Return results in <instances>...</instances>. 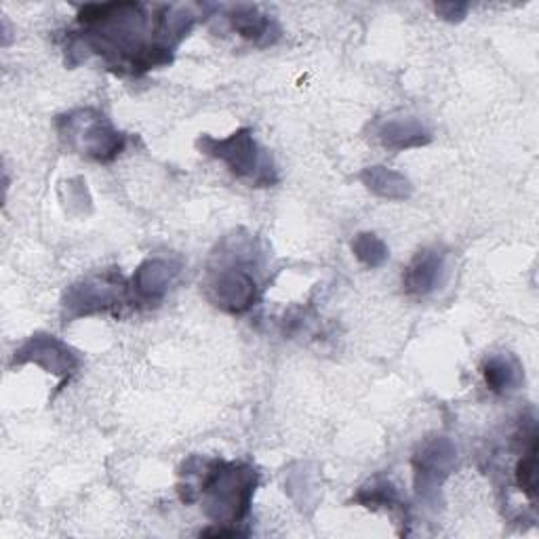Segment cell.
Returning a JSON list of instances; mask_svg holds the SVG:
<instances>
[{"label":"cell","instance_id":"52a82bcc","mask_svg":"<svg viewBox=\"0 0 539 539\" xmlns=\"http://www.w3.org/2000/svg\"><path fill=\"white\" fill-rule=\"evenodd\" d=\"M445 264V255L436 249H422L403 274L405 291L411 295H428L436 289Z\"/></svg>","mask_w":539,"mask_h":539},{"label":"cell","instance_id":"ac0fdd59","mask_svg":"<svg viewBox=\"0 0 539 539\" xmlns=\"http://www.w3.org/2000/svg\"><path fill=\"white\" fill-rule=\"evenodd\" d=\"M201 535H207V537H238V535H245L243 531L238 529H228V525H219L215 529H205Z\"/></svg>","mask_w":539,"mask_h":539},{"label":"cell","instance_id":"3957f363","mask_svg":"<svg viewBox=\"0 0 539 539\" xmlns=\"http://www.w3.org/2000/svg\"><path fill=\"white\" fill-rule=\"evenodd\" d=\"M455 455L457 451L447 438H432V441L419 447L413 457L415 487L419 495L428 497L430 493L438 491V487L443 485V481L453 470Z\"/></svg>","mask_w":539,"mask_h":539},{"label":"cell","instance_id":"9c48e42d","mask_svg":"<svg viewBox=\"0 0 539 539\" xmlns=\"http://www.w3.org/2000/svg\"><path fill=\"white\" fill-rule=\"evenodd\" d=\"M175 268L163 259H148L133 276V287L137 291V297L146 299V302H156L161 299L171 285Z\"/></svg>","mask_w":539,"mask_h":539},{"label":"cell","instance_id":"5b68a950","mask_svg":"<svg viewBox=\"0 0 539 539\" xmlns=\"http://www.w3.org/2000/svg\"><path fill=\"white\" fill-rule=\"evenodd\" d=\"M123 283L110 281V278H93V281L74 287L66 299V306L74 308V314H91L95 310H104L114 306L121 299Z\"/></svg>","mask_w":539,"mask_h":539},{"label":"cell","instance_id":"6da1fadb","mask_svg":"<svg viewBox=\"0 0 539 539\" xmlns=\"http://www.w3.org/2000/svg\"><path fill=\"white\" fill-rule=\"evenodd\" d=\"M257 472L245 464L209 462L203 476V495L207 516L215 525H234L249 514L257 489Z\"/></svg>","mask_w":539,"mask_h":539},{"label":"cell","instance_id":"5bb4252c","mask_svg":"<svg viewBox=\"0 0 539 539\" xmlns=\"http://www.w3.org/2000/svg\"><path fill=\"white\" fill-rule=\"evenodd\" d=\"M363 182L367 184L369 190L386 198H405L409 190V184L403 175L388 171L384 167H373L365 171Z\"/></svg>","mask_w":539,"mask_h":539},{"label":"cell","instance_id":"4fadbf2b","mask_svg":"<svg viewBox=\"0 0 539 539\" xmlns=\"http://www.w3.org/2000/svg\"><path fill=\"white\" fill-rule=\"evenodd\" d=\"M228 17L232 28L243 38H249V41H259L270 32V19L264 13H259L257 7H234Z\"/></svg>","mask_w":539,"mask_h":539},{"label":"cell","instance_id":"7c38bea8","mask_svg":"<svg viewBox=\"0 0 539 539\" xmlns=\"http://www.w3.org/2000/svg\"><path fill=\"white\" fill-rule=\"evenodd\" d=\"M514 481H516V487L521 489L535 504V499H537V432L535 430L527 436V443L523 445V455L514 468Z\"/></svg>","mask_w":539,"mask_h":539},{"label":"cell","instance_id":"ba28073f","mask_svg":"<svg viewBox=\"0 0 539 539\" xmlns=\"http://www.w3.org/2000/svg\"><path fill=\"white\" fill-rule=\"evenodd\" d=\"M19 354H34L32 358L38 363L47 367L51 373L57 375H70L78 367V356L64 346L62 342H57L53 337H34L32 342L19 352Z\"/></svg>","mask_w":539,"mask_h":539},{"label":"cell","instance_id":"8992f818","mask_svg":"<svg viewBox=\"0 0 539 539\" xmlns=\"http://www.w3.org/2000/svg\"><path fill=\"white\" fill-rule=\"evenodd\" d=\"M85 125V118H81ZM81 133L83 139V150L93 156L95 161H112L116 154H121L125 146V137L121 133H116L104 116H97L95 121L87 123L83 129H76L70 125L68 135Z\"/></svg>","mask_w":539,"mask_h":539},{"label":"cell","instance_id":"30bf717a","mask_svg":"<svg viewBox=\"0 0 539 539\" xmlns=\"http://www.w3.org/2000/svg\"><path fill=\"white\" fill-rule=\"evenodd\" d=\"M483 377H485V384L491 392L508 394V392L516 390L518 384H521L523 373H521V367H518L512 358L497 354V356H491L485 361Z\"/></svg>","mask_w":539,"mask_h":539},{"label":"cell","instance_id":"e0dca14e","mask_svg":"<svg viewBox=\"0 0 539 539\" xmlns=\"http://www.w3.org/2000/svg\"><path fill=\"white\" fill-rule=\"evenodd\" d=\"M434 9H436V13L441 15V17L449 19V22H455V19H462L468 13V5H453V3H449V5H436Z\"/></svg>","mask_w":539,"mask_h":539},{"label":"cell","instance_id":"277c9868","mask_svg":"<svg viewBox=\"0 0 539 539\" xmlns=\"http://www.w3.org/2000/svg\"><path fill=\"white\" fill-rule=\"evenodd\" d=\"M211 293L219 308L241 314V312H247L255 304L257 285H255V278L247 270L228 268V270H219V274L213 278Z\"/></svg>","mask_w":539,"mask_h":539},{"label":"cell","instance_id":"8fae6325","mask_svg":"<svg viewBox=\"0 0 539 539\" xmlns=\"http://www.w3.org/2000/svg\"><path fill=\"white\" fill-rule=\"evenodd\" d=\"M379 139H382L384 146L394 148V150H405L413 146H422L430 142L428 131L415 123L413 118L407 121H388L379 129Z\"/></svg>","mask_w":539,"mask_h":539},{"label":"cell","instance_id":"7a4b0ae2","mask_svg":"<svg viewBox=\"0 0 539 539\" xmlns=\"http://www.w3.org/2000/svg\"><path fill=\"white\" fill-rule=\"evenodd\" d=\"M201 146L207 154L222 158L230 171L238 177H251L255 184H274V169L268 158L257 148L249 129L232 133L228 139L205 137Z\"/></svg>","mask_w":539,"mask_h":539},{"label":"cell","instance_id":"2e32d148","mask_svg":"<svg viewBox=\"0 0 539 539\" xmlns=\"http://www.w3.org/2000/svg\"><path fill=\"white\" fill-rule=\"evenodd\" d=\"M356 502L367 508H379V506H394L398 504V493L390 481L384 478H375V481L361 489L356 495Z\"/></svg>","mask_w":539,"mask_h":539},{"label":"cell","instance_id":"9a60e30c","mask_svg":"<svg viewBox=\"0 0 539 539\" xmlns=\"http://www.w3.org/2000/svg\"><path fill=\"white\" fill-rule=\"evenodd\" d=\"M354 255L361 259V262L369 268H377L382 266L388 259V247L384 245L382 238H377L375 234H358L356 241L352 243Z\"/></svg>","mask_w":539,"mask_h":539}]
</instances>
